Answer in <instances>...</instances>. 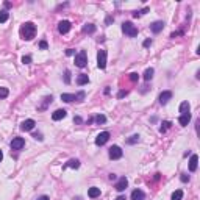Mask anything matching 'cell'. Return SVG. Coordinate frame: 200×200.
Segmentation results:
<instances>
[{
  "instance_id": "obj_2",
  "label": "cell",
  "mask_w": 200,
  "mask_h": 200,
  "mask_svg": "<svg viewBox=\"0 0 200 200\" xmlns=\"http://www.w3.org/2000/svg\"><path fill=\"white\" fill-rule=\"evenodd\" d=\"M122 31L125 33V34H128L130 38H135V36H138V28L132 24V22H123L122 24Z\"/></svg>"
},
{
  "instance_id": "obj_22",
  "label": "cell",
  "mask_w": 200,
  "mask_h": 200,
  "mask_svg": "<svg viewBox=\"0 0 200 200\" xmlns=\"http://www.w3.org/2000/svg\"><path fill=\"white\" fill-rule=\"evenodd\" d=\"M61 100L63 102H67V103H71L75 100V95L74 94H61Z\"/></svg>"
},
{
  "instance_id": "obj_39",
  "label": "cell",
  "mask_w": 200,
  "mask_h": 200,
  "mask_svg": "<svg viewBox=\"0 0 200 200\" xmlns=\"http://www.w3.org/2000/svg\"><path fill=\"white\" fill-rule=\"evenodd\" d=\"M152 45V39H146L144 41V47H150Z\"/></svg>"
},
{
  "instance_id": "obj_32",
  "label": "cell",
  "mask_w": 200,
  "mask_h": 200,
  "mask_svg": "<svg viewBox=\"0 0 200 200\" xmlns=\"http://www.w3.org/2000/svg\"><path fill=\"white\" fill-rule=\"evenodd\" d=\"M64 81H66V83H71V72H69V71L64 72Z\"/></svg>"
},
{
  "instance_id": "obj_45",
  "label": "cell",
  "mask_w": 200,
  "mask_h": 200,
  "mask_svg": "<svg viewBox=\"0 0 200 200\" xmlns=\"http://www.w3.org/2000/svg\"><path fill=\"white\" fill-rule=\"evenodd\" d=\"M116 200H125V197H122V196H119V197H117Z\"/></svg>"
},
{
  "instance_id": "obj_17",
  "label": "cell",
  "mask_w": 200,
  "mask_h": 200,
  "mask_svg": "<svg viewBox=\"0 0 200 200\" xmlns=\"http://www.w3.org/2000/svg\"><path fill=\"white\" fill-rule=\"evenodd\" d=\"M189 120H191V114H189V113H188V114H181L180 119H178V122H180L181 127H186V125L189 123Z\"/></svg>"
},
{
  "instance_id": "obj_35",
  "label": "cell",
  "mask_w": 200,
  "mask_h": 200,
  "mask_svg": "<svg viewBox=\"0 0 200 200\" xmlns=\"http://www.w3.org/2000/svg\"><path fill=\"white\" fill-rule=\"evenodd\" d=\"M180 180H181L183 183H186V181H189V175H186V174H183V175L180 177Z\"/></svg>"
},
{
  "instance_id": "obj_5",
  "label": "cell",
  "mask_w": 200,
  "mask_h": 200,
  "mask_svg": "<svg viewBox=\"0 0 200 200\" xmlns=\"http://www.w3.org/2000/svg\"><path fill=\"white\" fill-rule=\"evenodd\" d=\"M97 66H99V69H105L106 67V50H99V53H97Z\"/></svg>"
},
{
  "instance_id": "obj_4",
  "label": "cell",
  "mask_w": 200,
  "mask_h": 200,
  "mask_svg": "<svg viewBox=\"0 0 200 200\" xmlns=\"http://www.w3.org/2000/svg\"><path fill=\"white\" fill-rule=\"evenodd\" d=\"M108 155H109V158H111V160H119V158H122L123 152H122V149H120L119 146H113L111 149H109Z\"/></svg>"
},
{
  "instance_id": "obj_33",
  "label": "cell",
  "mask_w": 200,
  "mask_h": 200,
  "mask_svg": "<svg viewBox=\"0 0 200 200\" xmlns=\"http://www.w3.org/2000/svg\"><path fill=\"white\" fill-rule=\"evenodd\" d=\"M22 63H24V64H30V63H31V57H28V55H27V57H24V58H22Z\"/></svg>"
},
{
  "instance_id": "obj_38",
  "label": "cell",
  "mask_w": 200,
  "mask_h": 200,
  "mask_svg": "<svg viewBox=\"0 0 200 200\" xmlns=\"http://www.w3.org/2000/svg\"><path fill=\"white\" fill-rule=\"evenodd\" d=\"M66 55H67V57H72V55H75V50L74 49H67L66 50Z\"/></svg>"
},
{
  "instance_id": "obj_44",
  "label": "cell",
  "mask_w": 200,
  "mask_h": 200,
  "mask_svg": "<svg viewBox=\"0 0 200 200\" xmlns=\"http://www.w3.org/2000/svg\"><path fill=\"white\" fill-rule=\"evenodd\" d=\"M2 160H3V152L0 150V161H2Z\"/></svg>"
},
{
  "instance_id": "obj_1",
  "label": "cell",
  "mask_w": 200,
  "mask_h": 200,
  "mask_svg": "<svg viewBox=\"0 0 200 200\" xmlns=\"http://www.w3.org/2000/svg\"><path fill=\"white\" fill-rule=\"evenodd\" d=\"M20 36L25 41H31L34 36H36V25L33 22H25L22 27H20Z\"/></svg>"
},
{
  "instance_id": "obj_13",
  "label": "cell",
  "mask_w": 200,
  "mask_h": 200,
  "mask_svg": "<svg viewBox=\"0 0 200 200\" xmlns=\"http://www.w3.org/2000/svg\"><path fill=\"white\" fill-rule=\"evenodd\" d=\"M66 116H67L66 109H57V111L52 114V119H53V120H61V119H64Z\"/></svg>"
},
{
  "instance_id": "obj_16",
  "label": "cell",
  "mask_w": 200,
  "mask_h": 200,
  "mask_svg": "<svg viewBox=\"0 0 200 200\" xmlns=\"http://www.w3.org/2000/svg\"><path fill=\"white\" fill-rule=\"evenodd\" d=\"M144 197H146V194L141 189H135L132 192V200H144Z\"/></svg>"
},
{
  "instance_id": "obj_19",
  "label": "cell",
  "mask_w": 200,
  "mask_h": 200,
  "mask_svg": "<svg viewBox=\"0 0 200 200\" xmlns=\"http://www.w3.org/2000/svg\"><path fill=\"white\" fill-rule=\"evenodd\" d=\"M189 108H191V105H189V102H181V105H180V113L181 114H188L189 113Z\"/></svg>"
},
{
  "instance_id": "obj_37",
  "label": "cell",
  "mask_w": 200,
  "mask_h": 200,
  "mask_svg": "<svg viewBox=\"0 0 200 200\" xmlns=\"http://www.w3.org/2000/svg\"><path fill=\"white\" fill-rule=\"evenodd\" d=\"M39 49H42V50L47 49V42H45V41H41V42H39Z\"/></svg>"
},
{
  "instance_id": "obj_20",
  "label": "cell",
  "mask_w": 200,
  "mask_h": 200,
  "mask_svg": "<svg viewBox=\"0 0 200 200\" xmlns=\"http://www.w3.org/2000/svg\"><path fill=\"white\" fill-rule=\"evenodd\" d=\"M52 95H47V97H44V103H42V105H41L38 109H39V111H44V109L47 108V105H49V103H52Z\"/></svg>"
},
{
  "instance_id": "obj_14",
  "label": "cell",
  "mask_w": 200,
  "mask_h": 200,
  "mask_svg": "<svg viewBox=\"0 0 200 200\" xmlns=\"http://www.w3.org/2000/svg\"><path fill=\"white\" fill-rule=\"evenodd\" d=\"M163 27H164V22H161V20H156V22H153L150 25V30L153 31V33H160L163 30Z\"/></svg>"
},
{
  "instance_id": "obj_30",
  "label": "cell",
  "mask_w": 200,
  "mask_h": 200,
  "mask_svg": "<svg viewBox=\"0 0 200 200\" xmlns=\"http://www.w3.org/2000/svg\"><path fill=\"white\" fill-rule=\"evenodd\" d=\"M94 120L97 122V123H105V122H106V117L103 116V114H99V116H95Z\"/></svg>"
},
{
  "instance_id": "obj_25",
  "label": "cell",
  "mask_w": 200,
  "mask_h": 200,
  "mask_svg": "<svg viewBox=\"0 0 200 200\" xmlns=\"http://www.w3.org/2000/svg\"><path fill=\"white\" fill-rule=\"evenodd\" d=\"M181 199H183V191L181 189H177L170 197V200H181Z\"/></svg>"
},
{
  "instance_id": "obj_3",
  "label": "cell",
  "mask_w": 200,
  "mask_h": 200,
  "mask_svg": "<svg viewBox=\"0 0 200 200\" xmlns=\"http://www.w3.org/2000/svg\"><path fill=\"white\" fill-rule=\"evenodd\" d=\"M88 63V58H86V52L85 50H81L80 53L75 55V66H78V67H85Z\"/></svg>"
},
{
  "instance_id": "obj_8",
  "label": "cell",
  "mask_w": 200,
  "mask_h": 200,
  "mask_svg": "<svg viewBox=\"0 0 200 200\" xmlns=\"http://www.w3.org/2000/svg\"><path fill=\"white\" fill-rule=\"evenodd\" d=\"M24 146H25L24 138H13V141H11V149L13 150H20Z\"/></svg>"
},
{
  "instance_id": "obj_11",
  "label": "cell",
  "mask_w": 200,
  "mask_h": 200,
  "mask_svg": "<svg viewBox=\"0 0 200 200\" xmlns=\"http://www.w3.org/2000/svg\"><path fill=\"white\" fill-rule=\"evenodd\" d=\"M170 99H172V92H170V91H163V92L160 94V99H158V100H160L161 105H166V103H167Z\"/></svg>"
},
{
  "instance_id": "obj_31",
  "label": "cell",
  "mask_w": 200,
  "mask_h": 200,
  "mask_svg": "<svg viewBox=\"0 0 200 200\" xmlns=\"http://www.w3.org/2000/svg\"><path fill=\"white\" fill-rule=\"evenodd\" d=\"M83 99H85V92H83V91H80L77 95H75V100H77V102H81Z\"/></svg>"
},
{
  "instance_id": "obj_6",
  "label": "cell",
  "mask_w": 200,
  "mask_h": 200,
  "mask_svg": "<svg viewBox=\"0 0 200 200\" xmlns=\"http://www.w3.org/2000/svg\"><path fill=\"white\" fill-rule=\"evenodd\" d=\"M108 139H109V133L108 132H102V133L97 135V138H95V144H97V146H105V144L108 142Z\"/></svg>"
},
{
  "instance_id": "obj_18",
  "label": "cell",
  "mask_w": 200,
  "mask_h": 200,
  "mask_svg": "<svg viewBox=\"0 0 200 200\" xmlns=\"http://www.w3.org/2000/svg\"><path fill=\"white\" fill-rule=\"evenodd\" d=\"M86 83H89V77L86 74H81V75H78V78H77V85L78 86H83V85H86Z\"/></svg>"
},
{
  "instance_id": "obj_26",
  "label": "cell",
  "mask_w": 200,
  "mask_h": 200,
  "mask_svg": "<svg viewBox=\"0 0 200 200\" xmlns=\"http://www.w3.org/2000/svg\"><path fill=\"white\" fill-rule=\"evenodd\" d=\"M170 125H172V123H170L169 120H164V122L161 123V127H160V132H161V133H166L167 130L170 128Z\"/></svg>"
},
{
  "instance_id": "obj_24",
  "label": "cell",
  "mask_w": 200,
  "mask_h": 200,
  "mask_svg": "<svg viewBox=\"0 0 200 200\" xmlns=\"http://www.w3.org/2000/svg\"><path fill=\"white\" fill-rule=\"evenodd\" d=\"M8 17H10V13L6 11V10H2V11H0V24L6 22V20H8Z\"/></svg>"
},
{
  "instance_id": "obj_12",
  "label": "cell",
  "mask_w": 200,
  "mask_h": 200,
  "mask_svg": "<svg viewBox=\"0 0 200 200\" xmlns=\"http://www.w3.org/2000/svg\"><path fill=\"white\" fill-rule=\"evenodd\" d=\"M197 166H199V156L197 155H192L191 160H189V170L191 172H196L197 170Z\"/></svg>"
},
{
  "instance_id": "obj_42",
  "label": "cell",
  "mask_w": 200,
  "mask_h": 200,
  "mask_svg": "<svg viewBox=\"0 0 200 200\" xmlns=\"http://www.w3.org/2000/svg\"><path fill=\"white\" fill-rule=\"evenodd\" d=\"M36 200H49V197H47V196H41V197H38Z\"/></svg>"
},
{
  "instance_id": "obj_21",
  "label": "cell",
  "mask_w": 200,
  "mask_h": 200,
  "mask_svg": "<svg viewBox=\"0 0 200 200\" xmlns=\"http://www.w3.org/2000/svg\"><path fill=\"white\" fill-rule=\"evenodd\" d=\"M64 167H72V169H78L80 167V161L78 160H69L67 161V164Z\"/></svg>"
},
{
  "instance_id": "obj_43",
  "label": "cell",
  "mask_w": 200,
  "mask_h": 200,
  "mask_svg": "<svg viewBox=\"0 0 200 200\" xmlns=\"http://www.w3.org/2000/svg\"><path fill=\"white\" fill-rule=\"evenodd\" d=\"M111 20H113V17H106V25L111 24Z\"/></svg>"
},
{
  "instance_id": "obj_7",
  "label": "cell",
  "mask_w": 200,
  "mask_h": 200,
  "mask_svg": "<svg viewBox=\"0 0 200 200\" xmlns=\"http://www.w3.org/2000/svg\"><path fill=\"white\" fill-rule=\"evenodd\" d=\"M34 125H36V122H34L33 119H27V120H24L22 123H20V130H22V132H31V130L34 128Z\"/></svg>"
},
{
  "instance_id": "obj_15",
  "label": "cell",
  "mask_w": 200,
  "mask_h": 200,
  "mask_svg": "<svg viewBox=\"0 0 200 200\" xmlns=\"http://www.w3.org/2000/svg\"><path fill=\"white\" fill-rule=\"evenodd\" d=\"M88 196L91 197V199H97V197H100V188H95V186H92V188H89V191H88Z\"/></svg>"
},
{
  "instance_id": "obj_23",
  "label": "cell",
  "mask_w": 200,
  "mask_h": 200,
  "mask_svg": "<svg viewBox=\"0 0 200 200\" xmlns=\"http://www.w3.org/2000/svg\"><path fill=\"white\" fill-rule=\"evenodd\" d=\"M153 74H155V71H153V69H147V71L146 72H144V80H146V81H149V80H152V78H153Z\"/></svg>"
},
{
  "instance_id": "obj_10",
  "label": "cell",
  "mask_w": 200,
  "mask_h": 200,
  "mask_svg": "<svg viewBox=\"0 0 200 200\" xmlns=\"http://www.w3.org/2000/svg\"><path fill=\"white\" fill-rule=\"evenodd\" d=\"M69 30H71V22H69V20H61V22L58 24V31L61 34L69 33Z\"/></svg>"
},
{
  "instance_id": "obj_9",
  "label": "cell",
  "mask_w": 200,
  "mask_h": 200,
  "mask_svg": "<svg viewBox=\"0 0 200 200\" xmlns=\"http://www.w3.org/2000/svg\"><path fill=\"white\" fill-rule=\"evenodd\" d=\"M127 186H128V180L125 177H120L119 180H117V183H116V191H119V192H122V191H125L127 189Z\"/></svg>"
},
{
  "instance_id": "obj_27",
  "label": "cell",
  "mask_w": 200,
  "mask_h": 200,
  "mask_svg": "<svg viewBox=\"0 0 200 200\" xmlns=\"http://www.w3.org/2000/svg\"><path fill=\"white\" fill-rule=\"evenodd\" d=\"M83 31H85V33H94V31H95V25H92V24H86V25L83 27Z\"/></svg>"
},
{
  "instance_id": "obj_29",
  "label": "cell",
  "mask_w": 200,
  "mask_h": 200,
  "mask_svg": "<svg viewBox=\"0 0 200 200\" xmlns=\"http://www.w3.org/2000/svg\"><path fill=\"white\" fill-rule=\"evenodd\" d=\"M138 141H139V135H133L127 139V144H136Z\"/></svg>"
},
{
  "instance_id": "obj_36",
  "label": "cell",
  "mask_w": 200,
  "mask_h": 200,
  "mask_svg": "<svg viewBox=\"0 0 200 200\" xmlns=\"http://www.w3.org/2000/svg\"><path fill=\"white\" fill-rule=\"evenodd\" d=\"M33 138H34V139H38V141H42V139H44L41 133H34V135H33Z\"/></svg>"
},
{
  "instance_id": "obj_41",
  "label": "cell",
  "mask_w": 200,
  "mask_h": 200,
  "mask_svg": "<svg viewBox=\"0 0 200 200\" xmlns=\"http://www.w3.org/2000/svg\"><path fill=\"white\" fill-rule=\"evenodd\" d=\"M74 122H75V123H81L83 120H81V117H75V119H74Z\"/></svg>"
},
{
  "instance_id": "obj_40",
  "label": "cell",
  "mask_w": 200,
  "mask_h": 200,
  "mask_svg": "<svg viewBox=\"0 0 200 200\" xmlns=\"http://www.w3.org/2000/svg\"><path fill=\"white\" fill-rule=\"evenodd\" d=\"M123 95H127V91H120L119 94H117V97H119V99H122Z\"/></svg>"
},
{
  "instance_id": "obj_28",
  "label": "cell",
  "mask_w": 200,
  "mask_h": 200,
  "mask_svg": "<svg viewBox=\"0 0 200 200\" xmlns=\"http://www.w3.org/2000/svg\"><path fill=\"white\" fill-rule=\"evenodd\" d=\"M8 94H10V91H8V88H0V99H6L8 97Z\"/></svg>"
},
{
  "instance_id": "obj_34",
  "label": "cell",
  "mask_w": 200,
  "mask_h": 200,
  "mask_svg": "<svg viewBox=\"0 0 200 200\" xmlns=\"http://www.w3.org/2000/svg\"><path fill=\"white\" fill-rule=\"evenodd\" d=\"M138 78H139V75H138V74H135V72L130 74V80H132V81H136Z\"/></svg>"
}]
</instances>
